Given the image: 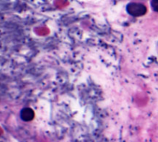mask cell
I'll use <instances>...</instances> for the list:
<instances>
[{"label":"cell","instance_id":"cell-1","mask_svg":"<svg viewBox=\"0 0 158 142\" xmlns=\"http://www.w3.org/2000/svg\"><path fill=\"white\" fill-rule=\"evenodd\" d=\"M147 11H148V9L143 3L130 2L127 6V12L129 15L134 17L142 16L146 14Z\"/></svg>","mask_w":158,"mask_h":142},{"label":"cell","instance_id":"cell-2","mask_svg":"<svg viewBox=\"0 0 158 142\" xmlns=\"http://www.w3.org/2000/svg\"><path fill=\"white\" fill-rule=\"evenodd\" d=\"M20 117L24 121H31L35 117V113L30 107H25L20 112Z\"/></svg>","mask_w":158,"mask_h":142},{"label":"cell","instance_id":"cell-3","mask_svg":"<svg viewBox=\"0 0 158 142\" xmlns=\"http://www.w3.org/2000/svg\"><path fill=\"white\" fill-rule=\"evenodd\" d=\"M151 5L153 10L158 12V1H152L151 2Z\"/></svg>","mask_w":158,"mask_h":142}]
</instances>
